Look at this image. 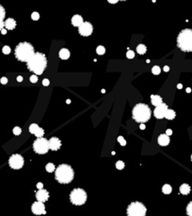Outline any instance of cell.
Returning <instances> with one entry per match:
<instances>
[{"label": "cell", "instance_id": "obj_1", "mask_svg": "<svg viewBox=\"0 0 192 216\" xmlns=\"http://www.w3.org/2000/svg\"><path fill=\"white\" fill-rule=\"evenodd\" d=\"M28 70L36 75H41L43 73L47 67V58L43 53L35 52L33 57L27 62Z\"/></svg>", "mask_w": 192, "mask_h": 216}, {"label": "cell", "instance_id": "obj_2", "mask_svg": "<svg viewBox=\"0 0 192 216\" xmlns=\"http://www.w3.org/2000/svg\"><path fill=\"white\" fill-rule=\"evenodd\" d=\"M35 54L34 47L31 43L27 42H23L17 44L14 50V55L17 60L21 62H27Z\"/></svg>", "mask_w": 192, "mask_h": 216}, {"label": "cell", "instance_id": "obj_3", "mask_svg": "<svg viewBox=\"0 0 192 216\" xmlns=\"http://www.w3.org/2000/svg\"><path fill=\"white\" fill-rule=\"evenodd\" d=\"M152 116V111L150 107L145 103H137L134 106L132 110V118L139 123L147 122Z\"/></svg>", "mask_w": 192, "mask_h": 216}, {"label": "cell", "instance_id": "obj_4", "mask_svg": "<svg viewBox=\"0 0 192 216\" xmlns=\"http://www.w3.org/2000/svg\"><path fill=\"white\" fill-rule=\"evenodd\" d=\"M74 177V169L71 167V165L62 164L58 165V167L56 169L55 178L56 181H58L61 184H67L70 183Z\"/></svg>", "mask_w": 192, "mask_h": 216}, {"label": "cell", "instance_id": "obj_5", "mask_svg": "<svg viewBox=\"0 0 192 216\" xmlns=\"http://www.w3.org/2000/svg\"><path fill=\"white\" fill-rule=\"evenodd\" d=\"M177 47L183 52H192V29H183L177 37Z\"/></svg>", "mask_w": 192, "mask_h": 216}, {"label": "cell", "instance_id": "obj_6", "mask_svg": "<svg viewBox=\"0 0 192 216\" xmlns=\"http://www.w3.org/2000/svg\"><path fill=\"white\" fill-rule=\"evenodd\" d=\"M70 200L75 206H81L83 204H85L87 200L86 192L81 188L74 189L70 194Z\"/></svg>", "mask_w": 192, "mask_h": 216}, {"label": "cell", "instance_id": "obj_7", "mask_svg": "<svg viewBox=\"0 0 192 216\" xmlns=\"http://www.w3.org/2000/svg\"><path fill=\"white\" fill-rule=\"evenodd\" d=\"M146 207L140 202H132L127 208V216H145Z\"/></svg>", "mask_w": 192, "mask_h": 216}, {"label": "cell", "instance_id": "obj_8", "mask_svg": "<svg viewBox=\"0 0 192 216\" xmlns=\"http://www.w3.org/2000/svg\"><path fill=\"white\" fill-rule=\"evenodd\" d=\"M33 150L38 154H45L47 153L49 149V141L46 138L40 137L37 138L33 143Z\"/></svg>", "mask_w": 192, "mask_h": 216}, {"label": "cell", "instance_id": "obj_9", "mask_svg": "<svg viewBox=\"0 0 192 216\" xmlns=\"http://www.w3.org/2000/svg\"><path fill=\"white\" fill-rule=\"evenodd\" d=\"M9 165L12 169H21L24 166V158L20 154H13L9 160Z\"/></svg>", "mask_w": 192, "mask_h": 216}, {"label": "cell", "instance_id": "obj_10", "mask_svg": "<svg viewBox=\"0 0 192 216\" xmlns=\"http://www.w3.org/2000/svg\"><path fill=\"white\" fill-rule=\"evenodd\" d=\"M93 26L90 22H84L83 24L78 27V32L83 37H89L93 34Z\"/></svg>", "mask_w": 192, "mask_h": 216}, {"label": "cell", "instance_id": "obj_11", "mask_svg": "<svg viewBox=\"0 0 192 216\" xmlns=\"http://www.w3.org/2000/svg\"><path fill=\"white\" fill-rule=\"evenodd\" d=\"M168 109V105L166 103H162L160 105L156 106V109L153 110V116H155V117L158 119H163V118H165V114H166Z\"/></svg>", "mask_w": 192, "mask_h": 216}, {"label": "cell", "instance_id": "obj_12", "mask_svg": "<svg viewBox=\"0 0 192 216\" xmlns=\"http://www.w3.org/2000/svg\"><path fill=\"white\" fill-rule=\"evenodd\" d=\"M31 211L34 214L36 215H41V214H45V206L42 202H34L31 206Z\"/></svg>", "mask_w": 192, "mask_h": 216}, {"label": "cell", "instance_id": "obj_13", "mask_svg": "<svg viewBox=\"0 0 192 216\" xmlns=\"http://www.w3.org/2000/svg\"><path fill=\"white\" fill-rule=\"evenodd\" d=\"M36 198L39 202H45L47 201L48 198H49V193L44 190V189H40L36 193Z\"/></svg>", "mask_w": 192, "mask_h": 216}, {"label": "cell", "instance_id": "obj_14", "mask_svg": "<svg viewBox=\"0 0 192 216\" xmlns=\"http://www.w3.org/2000/svg\"><path fill=\"white\" fill-rule=\"evenodd\" d=\"M49 141V149L51 150L57 151L60 149L61 147V141L58 139V137H51Z\"/></svg>", "mask_w": 192, "mask_h": 216}, {"label": "cell", "instance_id": "obj_15", "mask_svg": "<svg viewBox=\"0 0 192 216\" xmlns=\"http://www.w3.org/2000/svg\"><path fill=\"white\" fill-rule=\"evenodd\" d=\"M71 23L74 26H76V27H79L83 23H84V20H83V17L79 14H75L72 17L71 19Z\"/></svg>", "mask_w": 192, "mask_h": 216}, {"label": "cell", "instance_id": "obj_16", "mask_svg": "<svg viewBox=\"0 0 192 216\" xmlns=\"http://www.w3.org/2000/svg\"><path fill=\"white\" fill-rule=\"evenodd\" d=\"M157 142L160 146L166 147V146H168V144H170V137H168L166 134H160L158 136Z\"/></svg>", "mask_w": 192, "mask_h": 216}, {"label": "cell", "instance_id": "obj_17", "mask_svg": "<svg viewBox=\"0 0 192 216\" xmlns=\"http://www.w3.org/2000/svg\"><path fill=\"white\" fill-rule=\"evenodd\" d=\"M4 25H5V28L7 30H13L15 27H16V22H15V20L12 18H8L4 22Z\"/></svg>", "mask_w": 192, "mask_h": 216}, {"label": "cell", "instance_id": "obj_18", "mask_svg": "<svg viewBox=\"0 0 192 216\" xmlns=\"http://www.w3.org/2000/svg\"><path fill=\"white\" fill-rule=\"evenodd\" d=\"M70 51H69L67 48H62V49H60L59 50V53H58V57L60 59H62V60H67L69 59V57H70Z\"/></svg>", "mask_w": 192, "mask_h": 216}, {"label": "cell", "instance_id": "obj_19", "mask_svg": "<svg viewBox=\"0 0 192 216\" xmlns=\"http://www.w3.org/2000/svg\"><path fill=\"white\" fill-rule=\"evenodd\" d=\"M151 103L153 105H155L156 107L162 103L163 101H162V98L159 95H151Z\"/></svg>", "mask_w": 192, "mask_h": 216}, {"label": "cell", "instance_id": "obj_20", "mask_svg": "<svg viewBox=\"0 0 192 216\" xmlns=\"http://www.w3.org/2000/svg\"><path fill=\"white\" fill-rule=\"evenodd\" d=\"M190 191H191V188H190L189 185L187 184V183H184L180 186V193L182 195H188L190 193Z\"/></svg>", "mask_w": 192, "mask_h": 216}, {"label": "cell", "instance_id": "obj_21", "mask_svg": "<svg viewBox=\"0 0 192 216\" xmlns=\"http://www.w3.org/2000/svg\"><path fill=\"white\" fill-rule=\"evenodd\" d=\"M175 116H176V114H175L174 110H172V109H168L167 112H166V114H165V119H168V120H172V119L175 118Z\"/></svg>", "mask_w": 192, "mask_h": 216}, {"label": "cell", "instance_id": "obj_22", "mask_svg": "<svg viewBox=\"0 0 192 216\" xmlns=\"http://www.w3.org/2000/svg\"><path fill=\"white\" fill-rule=\"evenodd\" d=\"M137 54H139V55H144V54L147 52V47H146V46L144 45V44H142V43H140V44H139L137 46Z\"/></svg>", "mask_w": 192, "mask_h": 216}, {"label": "cell", "instance_id": "obj_23", "mask_svg": "<svg viewBox=\"0 0 192 216\" xmlns=\"http://www.w3.org/2000/svg\"><path fill=\"white\" fill-rule=\"evenodd\" d=\"M172 191V188L171 185H168V184H165L164 186L162 187V192L164 193L165 195H168V194H171Z\"/></svg>", "mask_w": 192, "mask_h": 216}, {"label": "cell", "instance_id": "obj_24", "mask_svg": "<svg viewBox=\"0 0 192 216\" xmlns=\"http://www.w3.org/2000/svg\"><path fill=\"white\" fill-rule=\"evenodd\" d=\"M40 127H39V125L38 124H36V123H33V124H31L29 126V133L30 134H35V133L37 132V130L39 129Z\"/></svg>", "mask_w": 192, "mask_h": 216}, {"label": "cell", "instance_id": "obj_25", "mask_svg": "<svg viewBox=\"0 0 192 216\" xmlns=\"http://www.w3.org/2000/svg\"><path fill=\"white\" fill-rule=\"evenodd\" d=\"M45 169H46V171L49 172V173H52L56 170V168H55V165H54V164L52 163H48L46 165V166H45Z\"/></svg>", "mask_w": 192, "mask_h": 216}, {"label": "cell", "instance_id": "obj_26", "mask_svg": "<svg viewBox=\"0 0 192 216\" xmlns=\"http://www.w3.org/2000/svg\"><path fill=\"white\" fill-rule=\"evenodd\" d=\"M96 53L98 54L99 56H102V55H104V54L105 53V48L104 47L103 45H99V46H97V48H96Z\"/></svg>", "mask_w": 192, "mask_h": 216}, {"label": "cell", "instance_id": "obj_27", "mask_svg": "<svg viewBox=\"0 0 192 216\" xmlns=\"http://www.w3.org/2000/svg\"><path fill=\"white\" fill-rule=\"evenodd\" d=\"M152 73H153V74H155V75L160 74V73H161L160 67H159V66H153V67L152 68Z\"/></svg>", "mask_w": 192, "mask_h": 216}, {"label": "cell", "instance_id": "obj_28", "mask_svg": "<svg viewBox=\"0 0 192 216\" xmlns=\"http://www.w3.org/2000/svg\"><path fill=\"white\" fill-rule=\"evenodd\" d=\"M43 134H44V131H43V129L42 128H39V129H38L37 130V132L35 133V136L36 137H38V138H40V137H42L43 136Z\"/></svg>", "mask_w": 192, "mask_h": 216}, {"label": "cell", "instance_id": "obj_29", "mask_svg": "<svg viewBox=\"0 0 192 216\" xmlns=\"http://www.w3.org/2000/svg\"><path fill=\"white\" fill-rule=\"evenodd\" d=\"M5 15H6V11H5L4 8H3L1 5H0V22L4 20Z\"/></svg>", "mask_w": 192, "mask_h": 216}, {"label": "cell", "instance_id": "obj_30", "mask_svg": "<svg viewBox=\"0 0 192 216\" xmlns=\"http://www.w3.org/2000/svg\"><path fill=\"white\" fill-rule=\"evenodd\" d=\"M12 133H13L14 135H20V134H22V129H21L20 127L16 126V127H14V128H13Z\"/></svg>", "mask_w": 192, "mask_h": 216}, {"label": "cell", "instance_id": "obj_31", "mask_svg": "<svg viewBox=\"0 0 192 216\" xmlns=\"http://www.w3.org/2000/svg\"><path fill=\"white\" fill-rule=\"evenodd\" d=\"M187 214L188 216H192V201H190L187 206Z\"/></svg>", "mask_w": 192, "mask_h": 216}, {"label": "cell", "instance_id": "obj_32", "mask_svg": "<svg viewBox=\"0 0 192 216\" xmlns=\"http://www.w3.org/2000/svg\"><path fill=\"white\" fill-rule=\"evenodd\" d=\"M2 52H3V54H5V55H9V54H11V49L10 46L5 45L2 48Z\"/></svg>", "mask_w": 192, "mask_h": 216}, {"label": "cell", "instance_id": "obj_33", "mask_svg": "<svg viewBox=\"0 0 192 216\" xmlns=\"http://www.w3.org/2000/svg\"><path fill=\"white\" fill-rule=\"evenodd\" d=\"M116 168L119 169V170H121V169L124 168V163L122 161H118L116 163Z\"/></svg>", "mask_w": 192, "mask_h": 216}, {"label": "cell", "instance_id": "obj_34", "mask_svg": "<svg viewBox=\"0 0 192 216\" xmlns=\"http://www.w3.org/2000/svg\"><path fill=\"white\" fill-rule=\"evenodd\" d=\"M126 57H127L128 59H133V58L135 57V53H134V51L128 50L127 53H126Z\"/></svg>", "mask_w": 192, "mask_h": 216}, {"label": "cell", "instance_id": "obj_35", "mask_svg": "<svg viewBox=\"0 0 192 216\" xmlns=\"http://www.w3.org/2000/svg\"><path fill=\"white\" fill-rule=\"evenodd\" d=\"M31 19L33 20V21H38L40 19V14H39V12H37V11H34V12H32V14H31Z\"/></svg>", "mask_w": 192, "mask_h": 216}, {"label": "cell", "instance_id": "obj_36", "mask_svg": "<svg viewBox=\"0 0 192 216\" xmlns=\"http://www.w3.org/2000/svg\"><path fill=\"white\" fill-rule=\"evenodd\" d=\"M118 142L121 145V146H125L126 145V141H125V139L122 136H119L118 137Z\"/></svg>", "mask_w": 192, "mask_h": 216}, {"label": "cell", "instance_id": "obj_37", "mask_svg": "<svg viewBox=\"0 0 192 216\" xmlns=\"http://www.w3.org/2000/svg\"><path fill=\"white\" fill-rule=\"evenodd\" d=\"M29 80H30V82H31V83H37L38 82V76L36 74H33V75L30 76Z\"/></svg>", "mask_w": 192, "mask_h": 216}, {"label": "cell", "instance_id": "obj_38", "mask_svg": "<svg viewBox=\"0 0 192 216\" xmlns=\"http://www.w3.org/2000/svg\"><path fill=\"white\" fill-rule=\"evenodd\" d=\"M49 84H50V81H49L47 78H45V79L42 80V85H43L44 87H48V86H49Z\"/></svg>", "mask_w": 192, "mask_h": 216}, {"label": "cell", "instance_id": "obj_39", "mask_svg": "<svg viewBox=\"0 0 192 216\" xmlns=\"http://www.w3.org/2000/svg\"><path fill=\"white\" fill-rule=\"evenodd\" d=\"M0 83L3 84V85H6L8 83V78L7 77H2V78L0 79Z\"/></svg>", "mask_w": 192, "mask_h": 216}, {"label": "cell", "instance_id": "obj_40", "mask_svg": "<svg viewBox=\"0 0 192 216\" xmlns=\"http://www.w3.org/2000/svg\"><path fill=\"white\" fill-rule=\"evenodd\" d=\"M120 1V0H107V2H109V4H116Z\"/></svg>", "mask_w": 192, "mask_h": 216}, {"label": "cell", "instance_id": "obj_41", "mask_svg": "<svg viewBox=\"0 0 192 216\" xmlns=\"http://www.w3.org/2000/svg\"><path fill=\"white\" fill-rule=\"evenodd\" d=\"M166 134H167L168 136L172 135V131L171 129H168V130L166 131Z\"/></svg>", "mask_w": 192, "mask_h": 216}, {"label": "cell", "instance_id": "obj_42", "mask_svg": "<svg viewBox=\"0 0 192 216\" xmlns=\"http://www.w3.org/2000/svg\"><path fill=\"white\" fill-rule=\"evenodd\" d=\"M37 188L39 189V190H40V189H42V188H43V184H42V182H39V183L37 184Z\"/></svg>", "mask_w": 192, "mask_h": 216}, {"label": "cell", "instance_id": "obj_43", "mask_svg": "<svg viewBox=\"0 0 192 216\" xmlns=\"http://www.w3.org/2000/svg\"><path fill=\"white\" fill-rule=\"evenodd\" d=\"M3 28H5V25H4V22L1 21V22H0V31H1Z\"/></svg>", "mask_w": 192, "mask_h": 216}, {"label": "cell", "instance_id": "obj_44", "mask_svg": "<svg viewBox=\"0 0 192 216\" xmlns=\"http://www.w3.org/2000/svg\"><path fill=\"white\" fill-rule=\"evenodd\" d=\"M163 71L166 72V73L168 72V71H170V67H168V66H165V67L163 68Z\"/></svg>", "mask_w": 192, "mask_h": 216}, {"label": "cell", "instance_id": "obj_45", "mask_svg": "<svg viewBox=\"0 0 192 216\" xmlns=\"http://www.w3.org/2000/svg\"><path fill=\"white\" fill-rule=\"evenodd\" d=\"M1 33H2L3 35L7 34V29H6V28H3V29L1 30Z\"/></svg>", "mask_w": 192, "mask_h": 216}, {"label": "cell", "instance_id": "obj_46", "mask_svg": "<svg viewBox=\"0 0 192 216\" xmlns=\"http://www.w3.org/2000/svg\"><path fill=\"white\" fill-rule=\"evenodd\" d=\"M17 81H18V82H22V81H23V77H22V76H18V77H17Z\"/></svg>", "mask_w": 192, "mask_h": 216}, {"label": "cell", "instance_id": "obj_47", "mask_svg": "<svg viewBox=\"0 0 192 216\" xmlns=\"http://www.w3.org/2000/svg\"><path fill=\"white\" fill-rule=\"evenodd\" d=\"M140 128L141 130H144V129H145V125L143 124V123H141V124H140Z\"/></svg>", "mask_w": 192, "mask_h": 216}, {"label": "cell", "instance_id": "obj_48", "mask_svg": "<svg viewBox=\"0 0 192 216\" xmlns=\"http://www.w3.org/2000/svg\"><path fill=\"white\" fill-rule=\"evenodd\" d=\"M182 87H183V86H182V85H181V84H178V86H177V88H178L179 89H181V88H182Z\"/></svg>", "mask_w": 192, "mask_h": 216}, {"label": "cell", "instance_id": "obj_49", "mask_svg": "<svg viewBox=\"0 0 192 216\" xmlns=\"http://www.w3.org/2000/svg\"><path fill=\"white\" fill-rule=\"evenodd\" d=\"M187 92H191V89L188 88H187Z\"/></svg>", "mask_w": 192, "mask_h": 216}, {"label": "cell", "instance_id": "obj_50", "mask_svg": "<svg viewBox=\"0 0 192 216\" xmlns=\"http://www.w3.org/2000/svg\"><path fill=\"white\" fill-rule=\"evenodd\" d=\"M121 1H126V0H121Z\"/></svg>", "mask_w": 192, "mask_h": 216}, {"label": "cell", "instance_id": "obj_51", "mask_svg": "<svg viewBox=\"0 0 192 216\" xmlns=\"http://www.w3.org/2000/svg\"><path fill=\"white\" fill-rule=\"evenodd\" d=\"M191 161H192V154H191Z\"/></svg>", "mask_w": 192, "mask_h": 216}]
</instances>
